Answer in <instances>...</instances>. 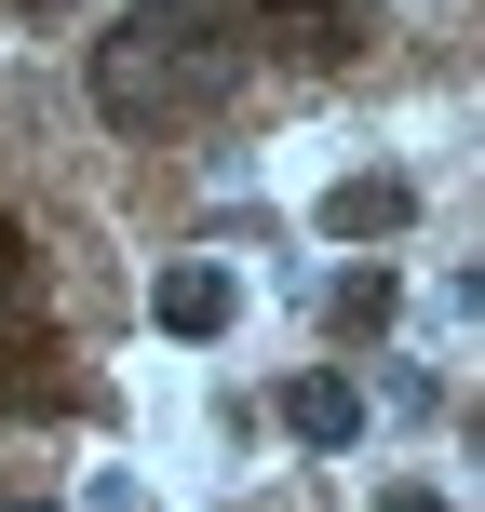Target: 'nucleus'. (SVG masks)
<instances>
[{
	"label": "nucleus",
	"mask_w": 485,
	"mask_h": 512,
	"mask_svg": "<svg viewBox=\"0 0 485 512\" xmlns=\"http://www.w3.org/2000/svg\"><path fill=\"white\" fill-rule=\"evenodd\" d=\"M243 27L216 14V0H135L122 27L95 41V108L122 135H189V122H216V108L243 95Z\"/></svg>",
	"instance_id": "nucleus-1"
},
{
	"label": "nucleus",
	"mask_w": 485,
	"mask_h": 512,
	"mask_svg": "<svg viewBox=\"0 0 485 512\" xmlns=\"http://www.w3.org/2000/svg\"><path fill=\"white\" fill-rule=\"evenodd\" d=\"M216 14L243 27V54H283V68H337V54H364L378 0H216Z\"/></svg>",
	"instance_id": "nucleus-2"
},
{
	"label": "nucleus",
	"mask_w": 485,
	"mask_h": 512,
	"mask_svg": "<svg viewBox=\"0 0 485 512\" xmlns=\"http://www.w3.org/2000/svg\"><path fill=\"white\" fill-rule=\"evenodd\" d=\"M81 405V378L41 351V337H0V418H68Z\"/></svg>",
	"instance_id": "nucleus-3"
},
{
	"label": "nucleus",
	"mask_w": 485,
	"mask_h": 512,
	"mask_svg": "<svg viewBox=\"0 0 485 512\" xmlns=\"http://www.w3.org/2000/svg\"><path fill=\"white\" fill-rule=\"evenodd\" d=\"M149 310H162V337H230V270H203V256H189V270H162L149 283Z\"/></svg>",
	"instance_id": "nucleus-4"
},
{
	"label": "nucleus",
	"mask_w": 485,
	"mask_h": 512,
	"mask_svg": "<svg viewBox=\"0 0 485 512\" xmlns=\"http://www.w3.org/2000/svg\"><path fill=\"white\" fill-rule=\"evenodd\" d=\"M405 216H418L405 176H337V189H324V230H337V243H391Z\"/></svg>",
	"instance_id": "nucleus-5"
},
{
	"label": "nucleus",
	"mask_w": 485,
	"mask_h": 512,
	"mask_svg": "<svg viewBox=\"0 0 485 512\" xmlns=\"http://www.w3.org/2000/svg\"><path fill=\"white\" fill-rule=\"evenodd\" d=\"M283 432H297V445H351L364 432V391L351 378H297V391H283Z\"/></svg>",
	"instance_id": "nucleus-6"
},
{
	"label": "nucleus",
	"mask_w": 485,
	"mask_h": 512,
	"mask_svg": "<svg viewBox=\"0 0 485 512\" xmlns=\"http://www.w3.org/2000/svg\"><path fill=\"white\" fill-rule=\"evenodd\" d=\"M324 324H337V337H378V324H391V270H337V283H324Z\"/></svg>",
	"instance_id": "nucleus-7"
},
{
	"label": "nucleus",
	"mask_w": 485,
	"mask_h": 512,
	"mask_svg": "<svg viewBox=\"0 0 485 512\" xmlns=\"http://www.w3.org/2000/svg\"><path fill=\"white\" fill-rule=\"evenodd\" d=\"M0 297H27V243L14 230H0Z\"/></svg>",
	"instance_id": "nucleus-8"
},
{
	"label": "nucleus",
	"mask_w": 485,
	"mask_h": 512,
	"mask_svg": "<svg viewBox=\"0 0 485 512\" xmlns=\"http://www.w3.org/2000/svg\"><path fill=\"white\" fill-rule=\"evenodd\" d=\"M378 512H445V499L432 486H378Z\"/></svg>",
	"instance_id": "nucleus-9"
},
{
	"label": "nucleus",
	"mask_w": 485,
	"mask_h": 512,
	"mask_svg": "<svg viewBox=\"0 0 485 512\" xmlns=\"http://www.w3.org/2000/svg\"><path fill=\"white\" fill-rule=\"evenodd\" d=\"M108 512H122V499H108Z\"/></svg>",
	"instance_id": "nucleus-10"
}]
</instances>
